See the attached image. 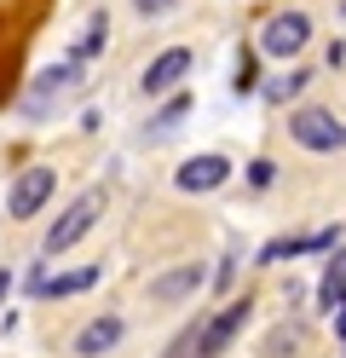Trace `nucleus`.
Segmentation results:
<instances>
[{
  "instance_id": "f257e3e1",
  "label": "nucleus",
  "mask_w": 346,
  "mask_h": 358,
  "mask_svg": "<svg viewBox=\"0 0 346 358\" xmlns=\"http://www.w3.org/2000/svg\"><path fill=\"white\" fill-rule=\"evenodd\" d=\"M99 214H104V185H87L75 203H69L52 226H46V255H64V249H75V243L99 226Z\"/></svg>"
},
{
  "instance_id": "f03ea898",
  "label": "nucleus",
  "mask_w": 346,
  "mask_h": 358,
  "mask_svg": "<svg viewBox=\"0 0 346 358\" xmlns=\"http://www.w3.org/2000/svg\"><path fill=\"white\" fill-rule=\"evenodd\" d=\"M289 133H294V145H306V150H317V156H329V150L346 145L340 116H335V110H317V104L294 110V116H289Z\"/></svg>"
},
{
  "instance_id": "7ed1b4c3",
  "label": "nucleus",
  "mask_w": 346,
  "mask_h": 358,
  "mask_svg": "<svg viewBox=\"0 0 346 358\" xmlns=\"http://www.w3.org/2000/svg\"><path fill=\"white\" fill-rule=\"evenodd\" d=\"M248 318H254V301H248V295H243V301H225V312H214V318L202 324V335H196V358H219V352L248 329Z\"/></svg>"
},
{
  "instance_id": "20e7f679",
  "label": "nucleus",
  "mask_w": 346,
  "mask_h": 358,
  "mask_svg": "<svg viewBox=\"0 0 346 358\" xmlns=\"http://www.w3.org/2000/svg\"><path fill=\"white\" fill-rule=\"evenodd\" d=\"M306 41H312V17L306 12H271L266 29H260V52L266 58H294Z\"/></svg>"
},
{
  "instance_id": "39448f33",
  "label": "nucleus",
  "mask_w": 346,
  "mask_h": 358,
  "mask_svg": "<svg viewBox=\"0 0 346 358\" xmlns=\"http://www.w3.org/2000/svg\"><path fill=\"white\" fill-rule=\"evenodd\" d=\"M52 185H58V173L46 168V162H35V168H23V173L12 179L6 214H12V220H29V214H41V208H46V196H52Z\"/></svg>"
},
{
  "instance_id": "423d86ee",
  "label": "nucleus",
  "mask_w": 346,
  "mask_h": 358,
  "mask_svg": "<svg viewBox=\"0 0 346 358\" xmlns=\"http://www.w3.org/2000/svg\"><path fill=\"white\" fill-rule=\"evenodd\" d=\"M75 87H81V64H75V58L52 64V70L35 81V93L23 99V116H46V104H52V99H64V93H75Z\"/></svg>"
},
{
  "instance_id": "0eeeda50",
  "label": "nucleus",
  "mask_w": 346,
  "mask_h": 358,
  "mask_svg": "<svg viewBox=\"0 0 346 358\" xmlns=\"http://www.w3.org/2000/svg\"><path fill=\"white\" fill-rule=\"evenodd\" d=\"M122 318L115 312H99V318H87L81 329H75V341H69V352L75 358H104V352H115V341H122Z\"/></svg>"
},
{
  "instance_id": "6e6552de",
  "label": "nucleus",
  "mask_w": 346,
  "mask_h": 358,
  "mask_svg": "<svg viewBox=\"0 0 346 358\" xmlns=\"http://www.w3.org/2000/svg\"><path fill=\"white\" fill-rule=\"evenodd\" d=\"M225 179H231V162L208 150V156H191V162L173 173V185H179V191H191V196H202V191H219Z\"/></svg>"
},
{
  "instance_id": "1a4fd4ad",
  "label": "nucleus",
  "mask_w": 346,
  "mask_h": 358,
  "mask_svg": "<svg viewBox=\"0 0 346 358\" xmlns=\"http://www.w3.org/2000/svg\"><path fill=\"white\" fill-rule=\"evenodd\" d=\"M191 76V52L185 47H168V52H156L150 58V70H145V93L161 99V93H179V81Z\"/></svg>"
},
{
  "instance_id": "9d476101",
  "label": "nucleus",
  "mask_w": 346,
  "mask_h": 358,
  "mask_svg": "<svg viewBox=\"0 0 346 358\" xmlns=\"http://www.w3.org/2000/svg\"><path fill=\"white\" fill-rule=\"evenodd\" d=\"M202 278H208L202 266H196V260H185V266H173V272L150 278V301H156V306H173V301H185V295H196Z\"/></svg>"
},
{
  "instance_id": "9b49d317",
  "label": "nucleus",
  "mask_w": 346,
  "mask_h": 358,
  "mask_svg": "<svg viewBox=\"0 0 346 358\" xmlns=\"http://www.w3.org/2000/svg\"><path fill=\"white\" fill-rule=\"evenodd\" d=\"M104 272L99 266H75V272H58V278H35V295L41 301H64V295H81V289H92Z\"/></svg>"
},
{
  "instance_id": "f8f14e48",
  "label": "nucleus",
  "mask_w": 346,
  "mask_h": 358,
  "mask_svg": "<svg viewBox=\"0 0 346 358\" xmlns=\"http://www.w3.org/2000/svg\"><path fill=\"white\" fill-rule=\"evenodd\" d=\"M104 35H110V12H92L87 24H81V35L69 41V58H75V64H87V58H99V47H104Z\"/></svg>"
},
{
  "instance_id": "ddd939ff",
  "label": "nucleus",
  "mask_w": 346,
  "mask_h": 358,
  "mask_svg": "<svg viewBox=\"0 0 346 358\" xmlns=\"http://www.w3.org/2000/svg\"><path fill=\"white\" fill-rule=\"evenodd\" d=\"M300 347H306V329H300V324H277V329H266L260 358H294Z\"/></svg>"
},
{
  "instance_id": "4468645a",
  "label": "nucleus",
  "mask_w": 346,
  "mask_h": 358,
  "mask_svg": "<svg viewBox=\"0 0 346 358\" xmlns=\"http://www.w3.org/2000/svg\"><path fill=\"white\" fill-rule=\"evenodd\" d=\"M306 81H312V70H289V76H277V81L266 87V99H271V104H289L294 93H306Z\"/></svg>"
},
{
  "instance_id": "2eb2a0df",
  "label": "nucleus",
  "mask_w": 346,
  "mask_h": 358,
  "mask_svg": "<svg viewBox=\"0 0 346 358\" xmlns=\"http://www.w3.org/2000/svg\"><path fill=\"white\" fill-rule=\"evenodd\" d=\"M340 289H346V272H340V266H329V272H323V283H317V301H323V312L346 306V301H340Z\"/></svg>"
},
{
  "instance_id": "dca6fc26",
  "label": "nucleus",
  "mask_w": 346,
  "mask_h": 358,
  "mask_svg": "<svg viewBox=\"0 0 346 358\" xmlns=\"http://www.w3.org/2000/svg\"><path fill=\"white\" fill-rule=\"evenodd\" d=\"M185 110H191V99H185V93H173L168 104H161V116H156V133H173V127L185 122Z\"/></svg>"
},
{
  "instance_id": "f3484780",
  "label": "nucleus",
  "mask_w": 346,
  "mask_h": 358,
  "mask_svg": "<svg viewBox=\"0 0 346 358\" xmlns=\"http://www.w3.org/2000/svg\"><path fill=\"white\" fill-rule=\"evenodd\" d=\"M248 179H254V185H271V179H277V162H266V156H260V162L248 168Z\"/></svg>"
},
{
  "instance_id": "a211bd4d",
  "label": "nucleus",
  "mask_w": 346,
  "mask_h": 358,
  "mask_svg": "<svg viewBox=\"0 0 346 358\" xmlns=\"http://www.w3.org/2000/svg\"><path fill=\"white\" fill-rule=\"evenodd\" d=\"M168 6H173V0H133V12H145V17H161Z\"/></svg>"
},
{
  "instance_id": "6ab92c4d",
  "label": "nucleus",
  "mask_w": 346,
  "mask_h": 358,
  "mask_svg": "<svg viewBox=\"0 0 346 358\" xmlns=\"http://www.w3.org/2000/svg\"><path fill=\"white\" fill-rule=\"evenodd\" d=\"M237 93H254V64H248V58L237 64Z\"/></svg>"
},
{
  "instance_id": "aec40b11",
  "label": "nucleus",
  "mask_w": 346,
  "mask_h": 358,
  "mask_svg": "<svg viewBox=\"0 0 346 358\" xmlns=\"http://www.w3.org/2000/svg\"><path fill=\"white\" fill-rule=\"evenodd\" d=\"M6 289H12V272H0V301H6Z\"/></svg>"
},
{
  "instance_id": "412c9836",
  "label": "nucleus",
  "mask_w": 346,
  "mask_h": 358,
  "mask_svg": "<svg viewBox=\"0 0 346 358\" xmlns=\"http://www.w3.org/2000/svg\"><path fill=\"white\" fill-rule=\"evenodd\" d=\"M335 329H340V335H346V312H340V318H335Z\"/></svg>"
}]
</instances>
